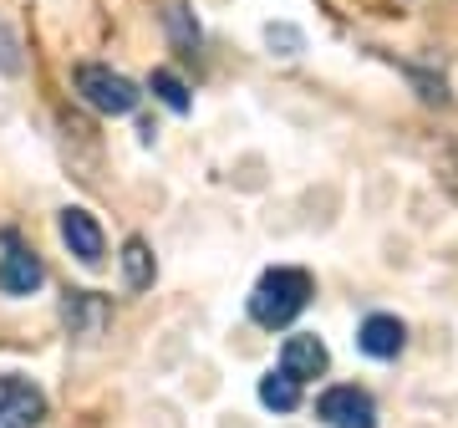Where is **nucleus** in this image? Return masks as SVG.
Returning a JSON list of instances; mask_svg holds the SVG:
<instances>
[{
    "label": "nucleus",
    "mask_w": 458,
    "mask_h": 428,
    "mask_svg": "<svg viewBox=\"0 0 458 428\" xmlns=\"http://www.w3.org/2000/svg\"><path fill=\"white\" fill-rule=\"evenodd\" d=\"M280 367H285L295 382L327 378L331 352H327V342H321L316 331H291V337H285V347H280Z\"/></svg>",
    "instance_id": "nucleus-7"
},
{
    "label": "nucleus",
    "mask_w": 458,
    "mask_h": 428,
    "mask_svg": "<svg viewBox=\"0 0 458 428\" xmlns=\"http://www.w3.org/2000/svg\"><path fill=\"white\" fill-rule=\"evenodd\" d=\"M21 66H26V56H21V41H16V31L0 21V72H5V77H16Z\"/></svg>",
    "instance_id": "nucleus-15"
},
{
    "label": "nucleus",
    "mask_w": 458,
    "mask_h": 428,
    "mask_svg": "<svg viewBox=\"0 0 458 428\" xmlns=\"http://www.w3.org/2000/svg\"><path fill=\"white\" fill-rule=\"evenodd\" d=\"M47 418V393L26 372H0V428H36Z\"/></svg>",
    "instance_id": "nucleus-5"
},
{
    "label": "nucleus",
    "mask_w": 458,
    "mask_h": 428,
    "mask_svg": "<svg viewBox=\"0 0 458 428\" xmlns=\"http://www.w3.org/2000/svg\"><path fill=\"white\" fill-rule=\"evenodd\" d=\"M62 321L72 337H82V342H98L102 327H107V301L98 291H66L62 301Z\"/></svg>",
    "instance_id": "nucleus-9"
},
{
    "label": "nucleus",
    "mask_w": 458,
    "mask_h": 428,
    "mask_svg": "<svg viewBox=\"0 0 458 428\" xmlns=\"http://www.w3.org/2000/svg\"><path fill=\"white\" fill-rule=\"evenodd\" d=\"M117 261H123V280H128V291H148V286H153V250H148V240L132 235Z\"/></svg>",
    "instance_id": "nucleus-12"
},
{
    "label": "nucleus",
    "mask_w": 458,
    "mask_h": 428,
    "mask_svg": "<svg viewBox=\"0 0 458 428\" xmlns=\"http://www.w3.org/2000/svg\"><path fill=\"white\" fill-rule=\"evenodd\" d=\"M56 230H62V245L77 255L82 265H102V250H107V235H102L98 214L82 210V204H66L56 214Z\"/></svg>",
    "instance_id": "nucleus-6"
},
{
    "label": "nucleus",
    "mask_w": 458,
    "mask_h": 428,
    "mask_svg": "<svg viewBox=\"0 0 458 428\" xmlns=\"http://www.w3.org/2000/svg\"><path fill=\"white\" fill-rule=\"evenodd\" d=\"M72 82H77V98L102 117H128L143 102V92H138L132 77H123V72H113V66H102V62H82L72 72Z\"/></svg>",
    "instance_id": "nucleus-2"
},
{
    "label": "nucleus",
    "mask_w": 458,
    "mask_h": 428,
    "mask_svg": "<svg viewBox=\"0 0 458 428\" xmlns=\"http://www.w3.org/2000/svg\"><path fill=\"white\" fill-rule=\"evenodd\" d=\"M357 347L372 357V363H393V357H403V347H408V327H403L397 316H387V312H372L357 327Z\"/></svg>",
    "instance_id": "nucleus-8"
},
{
    "label": "nucleus",
    "mask_w": 458,
    "mask_h": 428,
    "mask_svg": "<svg viewBox=\"0 0 458 428\" xmlns=\"http://www.w3.org/2000/svg\"><path fill=\"white\" fill-rule=\"evenodd\" d=\"M301 388H306V382H295L285 367H270L255 393H260V403L270 413H295V408H301Z\"/></svg>",
    "instance_id": "nucleus-10"
},
{
    "label": "nucleus",
    "mask_w": 458,
    "mask_h": 428,
    "mask_svg": "<svg viewBox=\"0 0 458 428\" xmlns=\"http://www.w3.org/2000/svg\"><path fill=\"white\" fill-rule=\"evenodd\" d=\"M265 47H270V56H301V51H306V36H301V26H291V21H270V26H265Z\"/></svg>",
    "instance_id": "nucleus-14"
},
{
    "label": "nucleus",
    "mask_w": 458,
    "mask_h": 428,
    "mask_svg": "<svg viewBox=\"0 0 458 428\" xmlns=\"http://www.w3.org/2000/svg\"><path fill=\"white\" fill-rule=\"evenodd\" d=\"M0 245H5V255H0V291L5 296H36L41 286H47V265H41V255H36L31 245H21L16 230H0Z\"/></svg>",
    "instance_id": "nucleus-3"
},
{
    "label": "nucleus",
    "mask_w": 458,
    "mask_h": 428,
    "mask_svg": "<svg viewBox=\"0 0 458 428\" xmlns=\"http://www.w3.org/2000/svg\"><path fill=\"white\" fill-rule=\"evenodd\" d=\"M316 418L327 428H377V403L357 382H336L316 398Z\"/></svg>",
    "instance_id": "nucleus-4"
},
{
    "label": "nucleus",
    "mask_w": 458,
    "mask_h": 428,
    "mask_svg": "<svg viewBox=\"0 0 458 428\" xmlns=\"http://www.w3.org/2000/svg\"><path fill=\"white\" fill-rule=\"evenodd\" d=\"M164 26H168V36H174V47H183L189 56L199 51V21H194V11L189 5H164Z\"/></svg>",
    "instance_id": "nucleus-13"
},
{
    "label": "nucleus",
    "mask_w": 458,
    "mask_h": 428,
    "mask_svg": "<svg viewBox=\"0 0 458 428\" xmlns=\"http://www.w3.org/2000/svg\"><path fill=\"white\" fill-rule=\"evenodd\" d=\"M148 92L164 102L174 117H189V113H194V92H189V87H183V77H174L168 66H158V72L148 77Z\"/></svg>",
    "instance_id": "nucleus-11"
},
{
    "label": "nucleus",
    "mask_w": 458,
    "mask_h": 428,
    "mask_svg": "<svg viewBox=\"0 0 458 428\" xmlns=\"http://www.w3.org/2000/svg\"><path fill=\"white\" fill-rule=\"evenodd\" d=\"M306 306H311V276L301 265H270L250 291V321L265 331L291 327Z\"/></svg>",
    "instance_id": "nucleus-1"
}]
</instances>
